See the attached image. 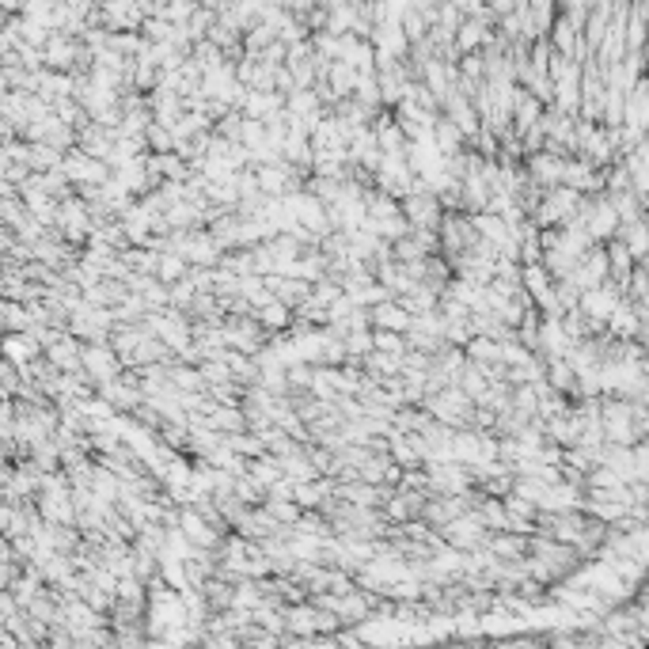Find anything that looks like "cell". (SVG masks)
I'll return each instance as SVG.
<instances>
[{
  "label": "cell",
  "instance_id": "obj_1",
  "mask_svg": "<svg viewBox=\"0 0 649 649\" xmlns=\"http://www.w3.org/2000/svg\"><path fill=\"white\" fill-rule=\"evenodd\" d=\"M577 202H581V194L577 190H570V187H547L543 190V197H540V205L532 209V224L535 228H547V224H566L570 217H573V209H577Z\"/></svg>",
  "mask_w": 649,
  "mask_h": 649
},
{
  "label": "cell",
  "instance_id": "obj_2",
  "mask_svg": "<svg viewBox=\"0 0 649 649\" xmlns=\"http://www.w3.org/2000/svg\"><path fill=\"white\" fill-rule=\"evenodd\" d=\"M441 540L448 543V547H456V551H475V547H483L486 543V535H490V528L478 520V513L475 509H463L460 517H453V520H445L441 528Z\"/></svg>",
  "mask_w": 649,
  "mask_h": 649
},
{
  "label": "cell",
  "instance_id": "obj_3",
  "mask_svg": "<svg viewBox=\"0 0 649 649\" xmlns=\"http://www.w3.org/2000/svg\"><path fill=\"white\" fill-rule=\"evenodd\" d=\"M562 187H570L577 194H600L604 190V167L589 164L581 156H566V167H562Z\"/></svg>",
  "mask_w": 649,
  "mask_h": 649
},
{
  "label": "cell",
  "instance_id": "obj_4",
  "mask_svg": "<svg viewBox=\"0 0 649 649\" xmlns=\"http://www.w3.org/2000/svg\"><path fill=\"white\" fill-rule=\"evenodd\" d=\"M179 528H182V535H187L194 547H202V551H217L220 540H224V535L209 525L205 517L194 513V505H179Z\"/></svg>",
  "mask_w": 649,
  "mask_h": 649
},
{
  "label": "cell",
  "instance_id": "obj_5",
  "mask_svg": "<svg viewBox=\"0 0 649 649\" xmlns=\"http://www.w3.org/2000/svg\"><path fill=\"white\" fill-rule=\"evenodd\" d=\"M525 172H528V179L532 182H540V187L547 190V187H558L562 182V167H566V156H558V152H547V148H540V152H528L525 160Z\"/></svg>",
  "mask_w": 649,
  "mask_h": 649
},
{
  "label": "cell",
  "instance_id": "obj_6",
  "mask_svg": "<svg viewBox=\"0 0 649 649\" xmlns=\"http://www.w3.org/2000/svg\"><path fill=\"white\" fill-rule=\"evenodd\" d=\"M369 323L373 327H384V331H406L411 327V312L395 300V296H388V300H380V304H373L369 308Z\"/></svg>",
  "mask_w": 649,
  "mask_h": 649
},
{
  "label": "cell",
  "instance_id": "obj_7",
  "mask_svg": "<svg viewBox=\"0 0 649 649\" xmlns=\"http://www.w3.org/2000/svg\"><path fill=\"white\" fill-rule=\"evenodd\" d=\"M84 365H88V369H92L99 380H110V376L122 373V357L115 354V346H107V342L84 349Z\"/></svg>",
  "mask_w": 649,
  "mask_h": 649
},
{
  "label": "cell",
  "instance_id": "obj_8",
  "mask_svg": "<svg viewBox=\"0 0 649 649\" xmlns=\"http://www.w3.org/2000/svg\"><path fill=\"white\" fill-rule=\"evenodd\" d=\"M615 239H619V244H623V247L630 251V259H634V262H645V251H649L645 217H638V220H627V224H619V228H615Z\"/></svg>",
  "mask_w": 649,
  "mask_h": 649
},
{
  "label": "cell",
  "instance_id": "obj_9",
  "mask_svg": "<svg viewBox=\"0 0 649 649\" xmlns=\"http://www.w3.org/2000/svg\"><path fill=\"white\" fill-rule=\"evenodd\" d=\"M483 547L493 558H520L528 551V535H520V532H490Z\"/></svg>",
  "mask_w": 649,
  "mask_h": 649
},
{
  "label": "cell",
  "instance_id": "obj_10",
  "mask_svg": "<svg viewBox=\"0 0 649 649\" xmlns=\"http://www.w3.org/2000/svg\"><path fill=\"white\" fill-rule=\"evenodd\" d=\"M429 140H433V148L441 152V156H453V152L463 148V133H460L445 115L433 118V125H429Z\"/></svg>",
  "mask_w": 649,
  "mask_h": 649
},
{
  "label": "cell",
  "instance_id": "obj_11",
  "mask_svg": "<svg viewBox=\"0 0 649 649\" xmlns=\"http://www.w3.org/2000/svg\"><path fill=\"white\" fill-rule=\"evenodd\" d=\"M255 319H259L270 334H285V331H289V319H292V308L270 296V300H266L262 308H255Z\"/></svg>",
  "mask_w": 649,
  "mask_h": 649
},
{
  "label": "cell",
  "instance_id": "obj_12",
  "mask_svg": "<svg viewBox=\"0 0 649 649\" xmlns=\"http://www.w3.org/2000/svg\"><path fill=\"white\" fill-rule=\"evenodd\" d=\"M463 354H468L471 361H478V365H490V361L501 357V342H493V338H486V334H471L468 342H463Z\"/></svg>",
  "mask_w": 649,
  "mask_h": 649
},
{
  "label": "cell",
  "instance_id": "obj_13",
  "mask_svg": "<svg viewBox=\"0 0 649 649\" xmlns=\"http://www.w3.org/2000/svg\"><path fill=\"white\" fill-rule=\"evenodd\" d=\"M259 437H262V445H266V453L270 456H289V453L300 448V441H292L281 426H266V429H259Z\"/></svg>",
  "mask_w": 649,
  "mask_h": 649
},
{
  "label": "cell",
  "instance_id": "obj_14",
  "mask_svg": "<svg viewBox=\"0 0 649 649\" xmlns=\"http://www.w3.org/2000/svg\"><path fill=\"white\" fill-rule=\"evenodd\" d=\"M262 509L270 513L277 525H296V517H300V505H296L292 498H262Z\"/></svg>",
  "mask_w": 649,
  "mask_h": 649
},
{
  "label": "cell",
  "instance_id": "obj_15",
  "mask_svg": "<svg viewBox=\"0 0 649 649\" xmlns=\"http://www.w3.org/2000/svg\"><path fill=\"white\" fill-rule=\"evenodd\" d=\"M182 274H187V259L160 251V259H156V277L164 281V285H172V281H179Z\"/></svg>",
  "mask_w": 649,
  "mask_h": 649
},
{
  "label": "cell",
  "instance_id": "obj_16",
  "mask_svg": "<svg viewBox=\"0 0 649 649\" xmlns=\"http://www.w3.org/2000/svg\"><path fill=\"white\" fill-rule=\"evenodd\" d=\"M145 145H148V152H175V133L167 130V125H160V122H148Z\"/></svg>",
  "mask_w": 649,
  "mask_h": 649
},
{
  "label": "cell",
  "instance_id": "obj_17",
  "mask_svg": "<svg viewBox=\"0 0 649 649\" xmlns=\"http://www.w3.org/2000/svg\"><path fill=\"white\" fill-rule=\"evenodd\" d=\"M373 349H384V354H403V349H406V338H403L399 331L373 327Z\"/></svg>",
  "mask_w": 649,
  "mask_h": 649
},
{
  "label": "cell",
  "instance_id": "obj_18",
  "mask_svg": "<svg viewBox=\"0 0 649 649\" xmlns=\"http://www.w3.org/2000/svg\"><path fill=\"white\" fill-rule=\"evenodd\" d=\"M140 296H145L148 312H156V308H167V285H164L160 277H152L148 285H145V292H140Z\"/></svg>",
  "mask_w": 649,
  "mask_h": 649
}]
</instances>
